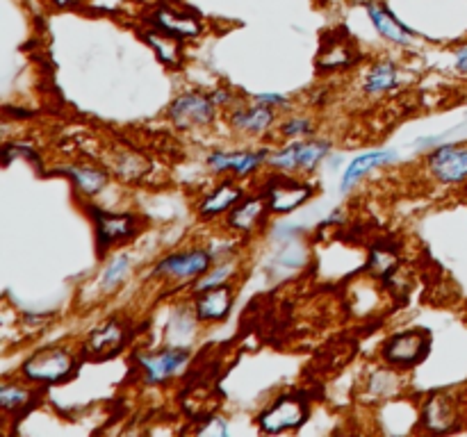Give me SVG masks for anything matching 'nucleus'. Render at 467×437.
<instances>
[{"label": "nucleus", "mask_w": 467, "mask_h": 437, "mask_svg": "<svg viewBox=\"0 0 467 437\" xmlns=\"http://www.w3.org/2000/svg\"><path fill=\"white\" fill-rule=\"evenodd\" d=\"M78 353L64 344H50L41 346L35 353L27 355L21 364V376L23 381L35 382L39 387L59 385V382L68 381L76 373Z\"/></svg>", "instance_id": "nucleus-1"}, {"label": "nucleus", "mask_w": 467, "mask_h": 437, "mask_svg": "<svg viewBox=\"0 0 467 437\" xmlns=\"http://www.w3.org/2000/svg\"><path fill=\"white\" fill-rule=\"evenodd\" d=\"M431 353V332L427 328H410L392 335L383 341L381 358L388 367H395L397 371H410L418 364L427 360Z\"/></svg>", "instance_id": "nucleus-2"}, {"label": "nucleus", "mask_w": 467, "mask_h": 437, "mask_svg": "<svg viewBox=\"0 0 467 437\" xmlns=\"http://www.w3.org/2000/svg\"><path fill=\"white\" fill-rule=\"evenodd\" d=\"M315 185L308 180H301L295 173L274 171L263 187V194L267 198L272 214H290L295 209L304 208L315 196Z\"/></svg>", "instance_id": "nucleus-3"}, {"label": "nucleus", "mask_w": 467, "mask_h": 437, "mask_svg": "<svg viewBox=\"0 0 467 437\" xmlns=\"http://www.w3.org/2000/svg\"><path fill=\"white\" fill-rule=\"evenodd\" d=\"M331 146L328 139H292L287 146L269 153L267 164L274 171L310 173L319 167L324 158H328Z\"/></svg>", "instance_id": "nucleus-4"}, {"label": "nucleus", "mask_w": 467, "mask_h": 437, "mask_svg": "<svg viewBox=\"0 0 467 437\" xmlns=\"http://www.w3.org/2000/svg\"><path fill=\"white\" fill-rule=\"evenodd\" d=\"M308 401H306L304 394L299 391H287V394H281L278 399H274L263 412L258 414L255 423L263 432H269V435H278V432L296 431L306 423L308 419Z\"/></svg>", "instance_id": "nucleus-5"}, {"label": "nucleus", "mask_w": 467, "mask_h": 437, "mask_svg": "<svg viewBox=\"0 0 467 437\" xmlns=\"http://www.w3.org/2000/svg\"><path fill=\"white\" fill-rule=\"evenodd\" d=\"M167 117L181 130H201V127L213 126L217 118V103L213 96L203 91H182L169 103Z\"/></svg>", "instance_id": "nucleus-6"}, {"label": "nucleus", "mask_w": 467, "mask_h": 437, "mask_svg": "<svg viewBox=\"0 0 467 437\" xmlns=\"http://www.w3.org/2000/svg\"><path fill=\"white\" fill-rule=\"evenodd\" d=\"M89 217L96 230V249L99 253L117 249L119 244L135 239L141 228V218L132 212H108V209L89 208Z\"/></svg>", "instance_id": "nucleus-7"}, {"label": "nucleus", "mask_w": 467, "mask_h": 437, "mask_svg": "<svg viewBox=\"0 0 467 437\" xmlns=\"http://www.w3.org/2000/svg\"><path fill=\"white\" fill-rule=\"evenodd\" d=\"M146 25L158 27V30L181 39L182 44L199 39L203 35V18L199 14L187 7H181V5L164 3V0L149 9V14H146Z\"/></svg>", "instance_id": "nucleus-8"}, {"label": "nucleus", "mask_w": 467, "mask_h": 437, "mask_svg": "<svg viewBox=\"0 0 467 437\" xmlns=\"http://www.w3.org/2000/svg\"><path fill=\"white\" fill-rule=\"evenodd\" d=\"M214 255L208 249H187V250H173V253L164 255L158 264L153 267L155 278H164V280L176 282H194L201 276L213 269Z\"/></svg>", "instance_id": "nucleus-9"}, {"label": "nucleus", "mask_w": 467, "mask_h": 437, "mask_svg": "<svg viewBox=\"0 0 467 437\" xmlns=\"http://www.w3.org/2000/svg\"><path fill=\"white\" fill-rule=\"evenodd\" d=\"M363 59L358 44L347 30H333L322 39V46L315 57V68L319 73L347 71Z\"/></svg>", "instance_id": "nucleus-10"}, {"label": "nucleus", "mask_w": 467, "mask_h": 437, "mask_svg": "<svg viewBox=\"0 0 467 437\" xmlns=\"http://www.w3.org/2000/svg\"><path fill=\"white\" fill-rule=\"evenodd\" d=\"M461 419H463V414H461V401L447 390L431 391L422 401V408H420V426L429 432L456 431Z\"/></svg>", "instance_id": "nucleus-11"}, {"label": "nucleus", "mask_w": 467, "mask_h": 437, "mask_svg": "<svg viewBox=\"0 0 467 437\" xmlns=\"http://www.w3.org/2000/svg\"><path fill=\"white\" fill-rule=\"evenodd\" d=\"M427 168L441 185L454 187L467 182V144H442L427 155Z\"/></svg>", "instance_id": "nucleus-12"}, {"label": "nucleus", "mask_w": 467, "mask_h": 437, "mask_svg": "<svg viewBox=\"0 0 467 437\" xmlns=\"http://www.w3.org/2000/svg\"><path fill=\"white\" fill-rule=\"evenodd\" d=\"M192 353L190 349L182 346H167V349L153 351V353H140L137 355V367L144 373V381L149 385H164L171 381L178 371H182L187 362H190Z\"/></svg>", "instance_id": "nucleus-13"}, {"label": "nucleus", "mask_w": 467, "mask_h": 437, "mask_svg": "<svg viewBox=\"0 0 467 437\" xmlns=\"http://www.w3.org/2000/svg\"><path fill=\"white\" fill-rule=\"evenodd\" d=\"M126 323L119 321V319H108L99 328H94L87 335V340L82 341V355L87 360H94V362H103V360H109L121 353L123 346H126Z\"/></svg>", "instance_id": "nucleus-14"}, {"label": "nucleus", "mask_w": 467, "mask_h": 437, "mask_svg": "<svg viewBox=\"0 0 467 437\" xmlns=\"http://www.w3.org/2000/svg\"><path fill=\"white\" fill-rule=\"evenodd\" d=\"M365 12H368L369 23H372V27L383 41L392 46H401V48H409V46L415 44L418 32H413L406 23H401L383 0H368Z\"/></svg>", "instance_id": "nucleus-15"}, {"label": "nucleus", "mask_w": 467, "mask_h": 437, "mask_svg": "<svg viewBox=\"0 0 467 437\" xmlns=\"http://www.w3.org/2000/svg\"><path fill=\"white\" fill-rule=\"evenodd\" d=\"M269 150H213L205 159L210 171L231 173L235 178H246L267 164Z\"/></svg>", "instance_id": "nucleus-16"}, {"label": "nucleus", "mask_w": 467, "mask_h": 437, "mask_svg": "<svg viewBox=\"0 0 467 437\" xmlns=\"http://www.w3.org/2000/svg\"><path fill=\"white\" fill-rule=\"evenodd\" d=\"M272 214L265 194L244 196L231 212L226 214V228L237 235H254L267 223V217Z\"/></svg>", "instance_id": "nucleus-17"}, {"label": "nucleus", "mask_w": 467, "mask_h": 437, "mask_svg": "<svg viewBox=\"0 0 467 437\" xmlns=\"http://www.w3.org/2000/svg\"><path fill=\"white\" fill-rule=\"evenodd\" d=\"M278 109L272 105H265L254 100V105H237L228 114V123L235 132L249 137H265L276 123Z\"/></svg>", "instance_id": "nucleus-18"}, {"label": "nucleus", "mask_w": 467, "mask_h": 437, "mask_svg": "<svg viewBox=\"0 0 467 437\" xmlns=\"http://www.w3.org/2000/svg\"><path fill=\"white\" fill-rule=\"evenodd\" d=\"M233 303H235V291L228 282L199 290L194 296V317L201 323L223 321L231 314Z\"/></svg>", "instance_id": "nucleus-19"}, {"label": "nucleus", "mask_w": 467, "mask_h": 437, "mask_svg": "<svg viewBox=\"0 0 467 437\" xmlns=\"http://www.w3.org/2000/svg\"><path fill=\"white\" fill-rule=\"evenodd\" d=\"M242 198H244V189L235 180V176L226 178L210 194L203 196V200L199 203V217L205 218V221L214 217H222V214L231 212Z\"/></svg>", "instance_id": "nucleus-20"}, {"label": "nucleus", "mask_w": 467, "mask_h": 437, "mask_svg": "<svg viewBox=\"0 0 467 437\" xmlns=\"http://www.w3.org/2000/svg\"><path fill=\"white\" fill-rule=\"evenodd\" d=\"M57 173L67 176L68 180L73 182L80 194L85 196H99L105 187L109 185V176L105 168L96 167V164H85V162H71L64 164V167L57 168Z\"/></svg>", "instance_id": "nucleus-21"}, {"label": "nucleus", "mask_w": 467, "mask_h": 437, "mask_svg": "<svg viewBox=\"0 0 467 437\" xmlns=\"http://www.w3.org/2000/svg\"><path fill=\"white\" fill-rule=\"evenodd\" d=\"M395 159H397V153L390 148L369 150V153L358 155V158H354L349 164H347L345 173H342L340 191L342 194H347L349 189H354L356 182L363 180L365 176H369L374 168H381V167H386V164H392Z\"/></svg>", "instance_id": "nucleus-22"}, {"label": "nucleus", "mask_w": 467, "mask_h": 437, "mask_svg": "<svg viewBox=\"0 0 467 437\" xmlns=\"http://www.w3.org/2000/svg\"><path fill=\"white\" fill-rule=\"evenodd\" d=\"M41 394L39 385L35 382H12L5 381L0 385V408L5 414H23L32 403H35L36 396Z\"/></svg>", "instance_id": "nucleus-23"}, {"label": "nucleus", "mask_w": 467, "mask_h": 437, "mask_svg": "<svg viewBox=\"0 0 467 437\" xmlns=\"http://www.w3.org/2000/svg\"><path fill=\"white\" fill-rule=\"evenodd\" d=\"M400 66L392 59H379L372 64L363 80V94L365 96H383L388 91L395 89L400 85Z\"/></svg>", "instance_id": "nucleus-24"}, {"label": "nucleus", "mask_w": 467, "mask_h": 437, "mask_svg": "<svg viewBox=\"0 0 467 437\" xmlns=\"http://www.w3.org/2000/svg\"><path fill=\"white\" fill-rule=\"evenodd\" d=\"M141 36H144L146 44L153 48V53L158 55V59L164 64V66H178V64L182 62V41L181 39H176V36L167 35V32L158 30V27H150V25L141 32Z\"/></svg>", "instance_id": "nucleus-25"}, {"label": "nucleus", "mask_w": 467, "mask_h": 437, "mask_svg": "<svg viewBox=\"0 0 467 437\" xmlns=\"http://www.w3.org/2000/svg\"><path fill=\"white\" fill-rule=\"evenodd\" d=\"M130 262L132 259L128 253H117L109 258L103 273H100V290H103L105 294H112V291L126 280L128 271H130Z\"/></svg>", "instance_id": "nucleus-26"}, {"label": "nucleus", "mask_w": 467, "mask_h": 437, "mask_svg": "<svg viewBox=\"0 0 467 437\" xmlns=\"http://www.w3.org/2000/svg\"><path fill=\"white\" fill-rule=\"evenodd\" d=\"M278 130L285 139H308L315 135V121L308 117H290L281 123Z\"/></svg>", "instance_id": "nucleus-27"}, {"label": "nucleus", "mask_w": 467, "mask_h": 437, "mask_svg": "<svg viewBox=\"0 0 467 437\" xmlns=\"http://www.w3.org/2000/svg\"><path fill=\"white\" fill-rule=\"evenodd\" d=\"M233 276V264L231 262H222L217 269H210L205 276H201L199 280H196L194 290H208V287H214V285H223V282H228V278Z\"/></svg>", "instance_id": "nucleus-28"}, {"label": "nucleus", "mask_w": 467, "mask_h": 437, "mask_svg": "<svg viewBox=\"0 0 467 437\" xmlns=\"http://www.w3.org/2000/svg\"><path fill=\"white\" fill-rule=\"evenodd\" d=\"M199 435H214V437L228 435L226 419H223V417H210L208 426L199 428Z\"/></svg>", "instance_id": "nucleus-29"}, {"label": "nucleus", "mask_w": 467, "mask_h": 437, "mask_svg": "<svg viewBox=\"0 0 467 437\" xmlns=\"http://www.w3.org/2000/svg\"><path fill=\"white\" fill-rule=\"evenodd\" d=\"M254 100H258V103H265V105H272V107L276 109H285L287 105H290V98L281 94H258L254 96Z\"/></svg>", "instance_id": "nucleus-30"}, {"label": "nucleus", "mask_w": 467, "mask_h": 437, "mask_svg": "<svg viewBox=\"0 0 467 437\" xmlns=\"http://www.w3.org/2000/svg\"><path fill=\"white\" fill-rule=\"evenodd\" d=\"M454 71L467 77V41L454 50Z\"/></svg>", "instance_id": "nucleus-31"}, {"label": "nucleus", "mask_w": 467, "mask_h": 437, "mask_svg": "<svg viewBox=\"0 0 467 437\" xmlns=\"http://www.w3.org/2000/svg\"><path fill=\"white\" fill-rule=\"evenodd\" d=\"M210 96H213V100L217 103V107H231V103L235 100V96L226 89H214L210 91Z\"/></svg>", "instance_id": "nucleus-32"}, {"label": "nucleus", "mask_w": 467, "mask_h": 437, "mask_svg": "<svg viewBox=\"0 0 467 437\" xmlns=\"http://www.w3.org/2000/svg\"><path fill=\"white\" fill-rule=\"evenodd\" d=\"M48 3L55 5L57 9H76V7H80L85 0H48Z\"/></svg>", "instance_id": "nucleus-33"}]
</instances>
